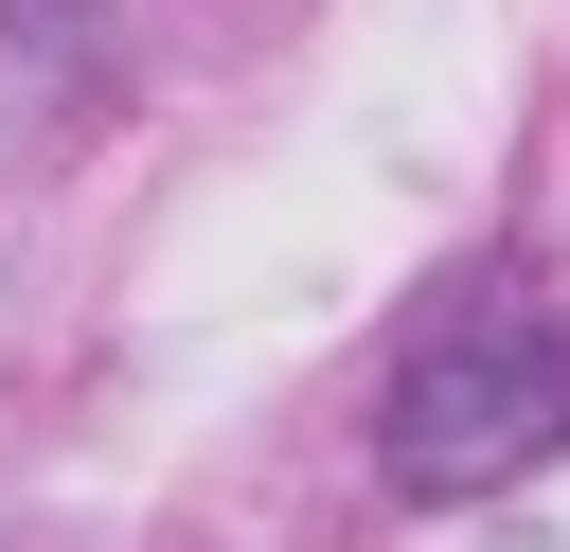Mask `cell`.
Wrapping results in <instances>:
<instances>
[{
  "instance_id": "6da1fadb",
  "label": "cell",
  "mask_w": 570,
  "mask_h": 552,
  "mask_svg": "<svg viewBox=\"0 0 570 552\" xmlns=\"http://www.w3.org/2000/svg\"><path fill=\"white\" fill-rule=\"evenodd\" d=\"M392 481L410 499H481V481H534L552 445H570V321H534V303H445L428 338H410V374H392Z\"/></svg>"
}]
</instances>
